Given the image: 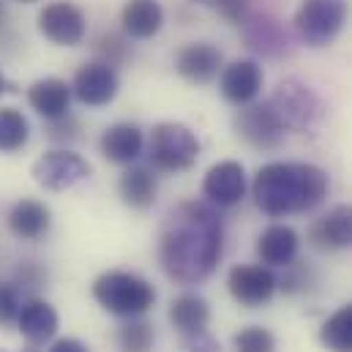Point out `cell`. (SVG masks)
<instances>
[{
	"instance_id": "obj_1",
	"label": "cell",
	"mask_w": 352,
	"mask_h": 352,
	"mask_svg": "<svg viewBox=\"0 0 352 352\" xmlns=\"http://www.w3.org/2000/svg\"><path fill=\"white\" fill-rule=\"evenodd\" d=\"M224 252V221L216 205L183 202L170 213L162 241L159 260L164 273L177 284L205 281Z\"/></svg>"
},
{
	"instance_id": "obj_2",
	"label": "cell",
	"mask_w": 352,
	"mask_h": 352,
	"mask_svg": "<svg viewBox=\"0 0 352 352\" xmlns=\"http://www.w3.org/2000/svg\"><path fill=\"white\" fill-rule=\"evenodd\" d=\"M328 173L306 162H270L260 167L252 180L254 205L270 219H284L320 208L328 197Z\"/></svg>"
},
{
	"instance_id": "obj_3",
	"label": "cell",
	"mask_w": 352,
	"mask_h": 352,
	"mask_svg": "<svg viewBox=\"0 0 352 352\" xmlns=\"http://www.w3.org/2000/svg\"><path fill=\"white\" fill-rule=\"evenodd\" d=\"M96 303L115 317H142L156 303V289L148 278L129 270H107L93 281Z\"/></svg>"
},
{
	"instance_id": "obj_4",
	"label": "cell",
	"mask_w": 352,
	"mask_h": 352,
	"mask_svg": "<svg viewBox=\"0 0 352 352\" xmlns=\"http://www.w3.org/2000/svg\"><path fill=\"white\" fill-rule=\"evenodd\" d=\"M199 156V140L197 134L175 120H164L153 126L151 140H148V159L153 170L162 173H186L197 164Z\"/></svg>"
},
{
	"instance_id": "obj_5",
	"label": "cell",
	"mask_w": 352,
	"mask_h": 352,
	"mask_svg": "<svg viewBox=\"0 0 352 352\" xmlns=\"http://www.w3.org/2000/svg\"><path fill=\"white\" fill-rule=\"evenodd\" d=\"M347 14H350L347 0H300L292 22H295L298 38L306 47L322 50L339 38V33L344 30Z\"/></svg>"
},
{
	"instance_id": "obj_6",
	"label": "cell",
	"mask_w": 352,
	"mask_h": 352,
	"mask_svg": "<svg viewBox=\"0 0 352 352\" xmlns=\"http://www.w3.org/2000/svg\"><path fill=\"white\" fill-rule=\"evenodd\" d=\"M278 115V120L284 123L287 131H311L320 118H322V101L314 90L300 80H284L278 82L276 93L267 98Z\"/></svg>"
},
{
	"instance_id": "obj_7",
	"label": "cell",
	"mask_w": 352,
	"mask_h": 352,
	"mask_svg": "<svg viewBox=\"0 0 352 352\" xmlns=\"http://www.w3.org/2000/svg\"><path fill=\"white\" fill-rule=\"evenodd\" d=\"M238 109L241 112L235 115V131L246 145H252L254 151H278L284 145L287 129L278 120L270 101L246 104V107H238Z\"/></svg>"
},
{
	"instance_id": "obj_8",
	"label": "cell",
	"mask_w": 352,
	"mask_h": 352,
	"mask_svg": "<svg viewBox=\"0 0 352 352\" xmlns=\"http://www.w3.org/2000/svg\"><path fill=\"white\" fill-rule=\"evenodd\" d=\"M38 33L58 47H77L85 41L88 19L85 11L72 0H52L38 11Z\"/></svg>"
},
{
	"instance_id": "obj_9",
	"label": "cell",
	"mask_w": 352,
	"mask_h": 352,
	"mask_svg": "<svg viewBox=\"0 0 352 352\" xmlns=\"http://www.w3.org/2000/svg\"><path fill=\"white\" fill-rule=\"evenodd\" d=\"M93 167L88 162L69 151V148H55L50 153H44L36 164H33V180L47 188V191H66V188H74L77 183L88 180Z\"/></svg>"
},
{
	"instance_id": "obj_10",
	"label": "cell",
	"mask_w": 352,
	"mask_h": 352,
	"mask_svg": "<svg viewBox=\"0 0 352 352\" xmlns=\"http://www.w3.org/2000/svg\"><path fill=\"white\" fill-rule=\"evenodd\" d=\"M227 289L235 303L246 309H260L276 295L278 276L267 265H235L227 273Z\"/></svg>"
},
{
	"instance_id": "obj_11",
	"label": "cell",
	"mask_w": 352,
	"mask_h": 352,
	"mask_svg": "<svg viewBox=\"0 0 352 352\" xmlns=\"http://www.w3.org/2000/svg\"><path fill=\"white\" fill-rule=\"evenodd\" d=\"M118 90H120L118 69L104 63V60H90L85 66H80L74 80H72V96L90 109L112 104Z\"/></svg>"
},
{
	"instance_id": "obj_12",
	"label": "cell",
	"mask_w": 352,
	"mask_h": 352,
	"mask_svg": "<svg viewBox=\"0 0 352 352\" xmlns=\"http://www.w3.org/2000/svg\"><path fill=\"white\" fill-rule=\"evenodd\" d=\"M265 72L263 66L252 58H238L232 63H227L219 74V90L224 96V101H230L232 107H246L254 104L257 96L263 93Z\"/></svg>"
},
{
	"instance_id": "obj_13",
	"label": "cell",
	"mask_w": 352,
	"mask_h": 352,
	"mask_svg": "<svg viewBox=\"0 0 352 352\" xmlns=\"http://www.w3.org/2000/svg\"><path fill=\"white\" fill-rule=\"evenodd\" d=\"M246 47L263 58H281L289 55V33L284 30L281 19L267 11H249L241 22Z\"/></svg>"
},
{
	"instance_id": "obj_14",
	"label": "cell",
	"mask_w": 352,
	"mask_h": 352,
	"mask_svg": "<svg viewBox=\"0 0 352 352\" xmlns=\"http://www.w3.org/2000/svg\"><path fill=\"white\" fill-rule=\"evenodd\" d=\"M246 188H249L246 170H243L241 162H232V159L213 164L205 173V180H202V194L216 208H232V205H238L246 197Z\"/></svg>"
},
{
	"instance_id": "obj_15",
	"label": "cell",
	"mask_w": 352,
	"mask_h": 352,
	"mask_svg": "<svg viewBox=\"0 0 352 352\" xmlns=\"http://www.w3.org/2000/svg\"><path fill=\"white\" fill-rule=\"evenodd\" d=\"M224 69V55L216 44L210 41H191L186 47H180L175 55V72L197 85L213 82Z\"/></svg>"
},
{
	"instance_id": "obj_16",
	"label": "cell",
	"mask_w": 352,
	"mask_h": 352,
	"mask_svg": "<svg viewBox=\"0 0 352 352\" xmlns=\"http://www.w3.org/2000/svg\"><path fill=\"white\" fill-rule=\"evenodd\" d=\"M309 241L320 252L352 249V205H336L320 216L309 230Z\"/></svg>"
},
{
	"instance_id": "obj_17",
	"label": "cell",
	"mask_w": 352,
	"mask_h": 352,
	"mask_svg": "<svg viewBox=\"0 0 352 352\" xmlns=\"http://www.w3.org/2000/svg\"><path fill=\"white\" fill-rule=\"evenodd\" d=\"M98 151L112 164H134L145 151V134L137 123H112L98 140Z\"/></svg>"
},
{
	"instance_id": "obj_18",
	"label": "cell",
	"mask_w": 352,
	"mask_h": 352,
	"mask_svg": "<svg viewBox=\"0 0 352 352\" xmlns=\"http://www.w3.org/2000/svg\"><path fill=\"white\" fill-rule=\"evenodd\" d=\"M72 85L60 77H44V80H36L30 88H28V104L30 109L44 118V120H58L69 112L72 107Z\"/></svg>"
},
{
	"instance_id": "obj_19",
	"label": "cell",
	"mask_w": 352,
	"mask_h": 352,
	"mask_svg": "<svg viewBox=\"0 0 352 352\" xmlns=\"http://www.w3.org/2000/svg\"><path fill=\"white\" fill-rule=\"evenodd\" d=\"M16 328L19 333L28 339L30 347H41L44 342H50L58 333V311L41 300V298H30L19 306L16 314Z\"/></svg>"
},
{
	"instance_id": "obj_20",
	"label": "cell",
	"mask_w": 352,
	"mask_h": 352,
	"mask_svg": "<svg viewBox=\"0 0 352 352\" xmlns=\"http://www.w3.org/2000/svg\"><path fill=\"white\" fill-rule=\"evenodd\" d=\"M300 238L287 224H270L257 238V257L267 267H287L298 260Z\"/></svg>"
},
{
	"instance_id": "obj_21",
	"label": "cell",
	"mask_w": 352,
	"mask_h": 352,
	"mask_svg": "<svg viewBox=\"0 0 352 352\" xmlns=\"http://www.w3.org/2000/svg\"><path fill=\"white\" fill-rule=\"evenodd\" d=\"M164 8L159 0H129L120 11V25L129 38L148 41L162 33L164 28Z\"/></svg>"
},
{
	"instance_id": "obj_22",
	"label": "cell",
	"mask_w": 352,
	"mask_h": 352,
	"mask_svg": "<svg viewBox=\"0 0 352 352\" xmlns=\"http://www.w3.org/2000/svg\"><path fill=\"white\" fill-rule=\"evenodd\" d=\"M52 227L50 208L38 199H19L8 210V230L19 241H41Z\"/></svg>"
},
{
	"instance_id": "obj_23",
	"label": "cell",
	"mask_w": 352,
	"mask_h": 352,
	"mask_svg": "<svg viewBox=\"0 0 352 352\" xmlns=\"http://www.w3.org/2000/svg\"><path fill=\"white\" fill-rule=\"evenodd\" d=\"M118 194L120 199L134 208V210H145L156 202V194H159V180L156 175L142 167V164H129V170L120 175L118 180Z\"/></svg>"
},
{
	"instance_id": "obj_24",
	"label": "cell",
	"mask_w": 352,
	"mask_h": 352,
	"mask_svg": "<svg viewBox=\"0 0 352 352\" xmlns=\"http://www.w3.org/2000/svg\"><path fill=\"white\" fill-rule=\"evenodd\" d=\"M170 322H173V328H177V333L208 331L210 306L205 298H199L194 292H183V295L173 298V303H170Z\"/></svg>"
},
{
	"instance_id": "obj_25",
	"label": "cell",
	"mask_w": 352,
	"mask_h": 352,
	"mask_svg": "<svg viewBox=\"0 0 352 352\" xmlns=\"http://www.w3.org/2000/svg\"><path fill=\"white\" fill-rule=\"evenodd\" d=\"M320 342L331 352H352V303H344L322 322Z\"/></svg>"
},
{
	"instance_id": "obj_26",
	"label": "cell",
	"mask_w": 352,
	"mask_h": 352,
	"mask_svg": "<svg viewBox=\"0 0 352 352\" xmlns=\"http://www.w3.org/2000/svg\"><path fill=\"white\" fill-rule=\"evenodd\" d=\"M30 140V123L16 107H0V153H16Z\"/></svg>"
},
{
	"instance_id": "obj_27",
	"label": "cell",
	"mask_w": 352,
	"mask_h": 352,
	"mask_svg": "<svg viewBox=\"0 0 352 352\" xmlns=\"http://www.w3.org/2000/svg\"><path fill=\"white\" fill-rule=\"evenodd\" d=\"M153 325L140 320V317H129V322H123L118 328V347L120 352H151L153 350Z\"/></svg>"
},
{
	"instance_id": "obj_28",
	"label": "cell",
	"mask_w": 352,
	"mask_h": 352,
	"mask_svg": "<svg viewBox=\"0 0 352 352\" xmlns=\"http://www.w3.org/2000/svg\"><path fill=\"white\" fill-rule=\"evenodd\" d=\"M93 50H96L98 60H104V63H109V66L126 63V60H129V52H131V50H129V36L115 33V30L101 33V36L96 38Z\"/></svg>"
},
{
	"instance_id": "obj_29",
	"label": "cell",
	"mask_w": 352,
	"mask_h": 352,
	"mask_svg": "<svg viewBox=\"0 0 352 352\" xmlns=\"http://www.w3.org/2000/svg\"><path fill=\"white\" fill-rule=\"evenodd\" d=\"M235 352H276V339L263 325H246L232 339Z\"/></svg>"
},
{
	"instance_id": "obj_30",
	"label": "cell",
	"mask_w": 352,
	"mask_h": 352,
	"mask_svg": "<svg viewBox=\"0 0 352 352\" xmlns=\"http://www.w3.org/2000/svg\"><path fill=\"white\" fill-rule=\"evenodd\" d=\"M50 126H47V140L50 142H58V145H72V142H77L82 134V129H80V120L72 115V112H66L63 118H58V120H47Z\"/></svg>"
},
{
	"instance_id": "obj_31",
	"label": "cell",
	"mask_w": 352,
	"mask_h": 352,
	"mask_svg": "<svg viewBox=\"0 0 352 352\" xmlns=\"http://www.w3.org/2000/svg\"><path fill=\"white\" fill-rule=\"evenodd\" d=\"M14 284H16V289H28V292L41 289L47 284V270L36 263V260H28V263H22L16 267Z\"/></svg>"
},
{
	"instance_id": "obj_32",
	"label": "cell",
	"mask_w": 352,
	"mask_h": 352,
	"mask_svg": "<svg viewBox=\"0 0 352 352\" xmlns=\"http://www.w3.org/2000/svg\"><path fill=\"white\" fill-rule=\"evenodd\" d=\"M19 306H22V298H19L16 284H0V325L16 322Z\"/></svg>"
},
{
	"instance_id": "obj_33",
	"label": "cell",
	"mask_w": 352,
	"mask_h": 352,
	"mask_svg": "<svg viewBox=\"0 0 352 352\" xmlns=\"http://www.w3.org/2000/svg\"><path fill=\"white\" fill-rule=\"evenodd\" d=\"M199 3L213 6V11H219L232 25H241L246 19V14H249V3L246 0H199Z\"/></svg>"
},
{
	"instance_id": "obj_34",
	"label": "cell",
	"mask_w": 352,
	"mask_h": 352,
	"mask_svg": "<svg viewBox=\"0 0 352 352\" xmlns=\"http://www.w3.org/2000/svg\"><path fill=\"white\" fill-rule=\"evenodd\" d=\"M180 347H183V352H221L219 342H216L208 331L180 333Z\"/></svg>"
},
{
	"instance_id": "obj_35",
	"label": "cell",
	"mask_w": 352,
	"mask_h": 352,
	"mask_svg": "<svg viewBox=\"0 0 352 352\" xmlns=\"http://www.w3.org/2000/svg\"><path fill=\"white\" fill-rule=\"evenodd\" d=\"M47 352H90L88 344H82L80 339H58Z\"/></svg>"
},
{
	"instance_id": "obj_36",
	"label": "cell",
	"mask_w": 352,
	"mask_h": 352,
	"mask_svg": "<svg viewBox=\"0 0 352 352\" xmlns=\"http://www.w3.org/2000/svg\"><path fill=\"white\" fill-rule=\"evenodd\" d=\"M6 90H8V82H6V77H3V74H0V96H3V93H6Z\"/></svg>"
},
{
	"instance_id": "obj_37",
	"label": "cell",
	"mask_w": 352,
	"mask_h": 352,
	"mask_svg": "<svg viewBox=\"0 0 352 352\" xmlns=\"http://www.w3.org/2000/svg\"><path fill=\"white\" fill-rule=\"evenodd\" d=\"M16 3H36V0H16Z\"/></svg>"
},
{
	"instance_id": "obj_38",
	"label": "cell",
	"mask_w": 352,
	"mask_h": 352,
	"mask_svg": "<svg viewBox=\"0 0 352 352\" xmlns=\"http://www.w3.org/2000/svg\"><path fill=\"white\" fill-rule=\"evenodd\" d=\"M0 19H3V3H0Z\"/></svg>"
},
{
	"instance_id": "obj_39",
	"label": "cell",
	"mask_w": 352,
	"mask_h": 352,
	"mask_svg": "<svg viewBox=\"0 0 352 352\" xmlns=\"http://www.w3.org/2000/svg\"><path fill=\"white\" fill-rule=\"evenodd\" d=\"M0 352H6V350H0Z\"/></svg>"
}]
</instances>
